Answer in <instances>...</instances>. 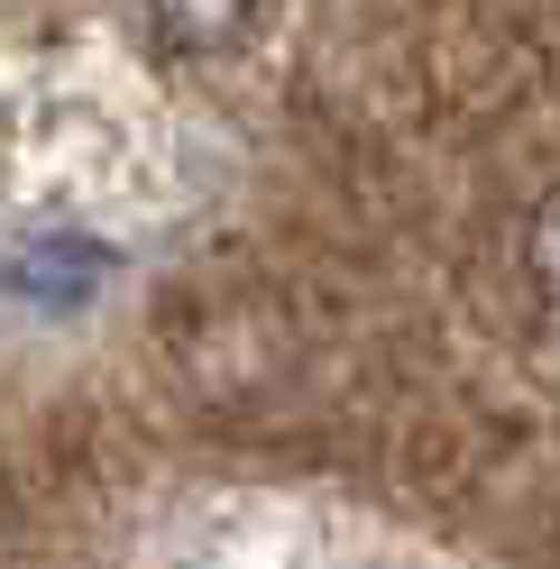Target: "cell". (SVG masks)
<instances>
[{
  "label": "cell",
  "mask_w": 560,
  "mask_h": 569,
  "mask_svg": "<svg viewBox=\"0 0 560 569\" xmlns=\"http://www.w3.org/2000/svg\"><path fill=\"white\" fill-rule=\"evenodd\" d=\"M523 267H533V284L560 303V193L533 211V230H523Z\"/></svg>",
  "instance_id": "obj_3"
},
{
  "label": "cell",
  "mask_w": 560,
  "mask_h": 569,
  "mask_svg": "<svg viewBox=\"0 0 560 569\" xmlns=\"http://www.w3.org/2000/svg\"><path fill=\"white\" fill-rule=\"evenodd\" d=\"M101 276H111V248H101V239H83V230H47V239H19V258H10V284H19L28 303H47V312L83 303Z\"/></svg>",
  "instance_id": "obj_1"
},
{
  "label": "cell",
  "mask_w": 560,
  "mask_h": 569,
  "mask_svg": "<svg viewBox=\"0 0 560 569\" xmlns=\"http://www.w3.org/2000/svg\"><path fill=\"white\" fill-rule=\"evenodd\" d=\"M258 0H148V19H157V38L166 47H221L249 28Z\"/></svg>",
  "instance_id": "obj_2"
}]
</instances>
